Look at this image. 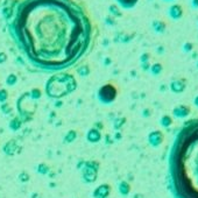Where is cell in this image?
I'll use <instances>...</instances> for the list:
<instances>
[{"instance_id": "6da1fadb", "label": "cell", "mask_w": 198, "mask_h": 198, "mask_svg": "<svg viewBox=\"0 0 198 198\" xmlns=\"http://www.w3.org/2000/svg\"><path fill=\"white\" fill-rule=\"evenodd\" d=\"M22 34L36 46L68 49L86 34L83 12L69 0H31L20 13Z\"/></svg>"}, {"instance_id": "7a4b0ae2", "label": "cell", "mask_w": 198, "mask_h": 198, "mask_svg": "<svg viewBox=\"0 0 198 198\" xmlns=\"http://www.w3.org/2000/svg\"><path fill=\"white\" fill-rule=\"evenodd\" d=\"M171 175L177 198H198V119L189 121L171 154Z\"/></svg>"}]
</instances>
